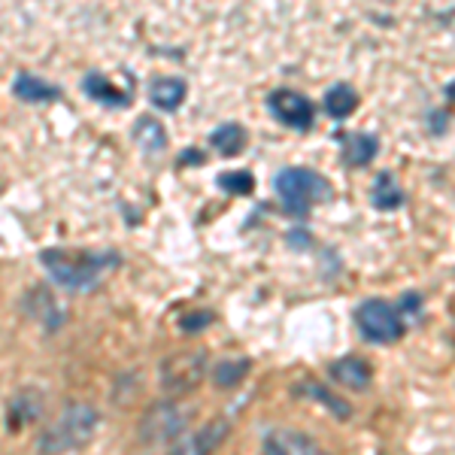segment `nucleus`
Returning a JSON list of instances; mask_svg holds the SVG:
<instances>
[{
	"instance_id": "1",
	"label": "nucleus",
	"mask_w": 455,
	"mask_h": 455,
	"mask_svg": "<svg viewBox=\"0 0 455 455\" xmlns=\"http://www.w3.org/2000/svg\"><path fill=\"white\" fill-rule=\"evenodd\" d=\"M119 261V252H85V249H43L40 252V264L68 291L94 289L100 276Z\"/></svg>"
},
{
	"instance_id": "2",
	"label": "nucleus",
	"mask_w": 455,
	"mask_h": 455,
	"mask_svg": "<svg viewBox=\"0 0 455 455\" xmlns=\"http://www.w3.org/2000/svg\"><path fill=\"white\" fill-rule=\"evenodd\" d=\"M100 413L85 401H73L55 416L46 428L36 435V452L40 455H70L85 450L98 435Z\"/></svg>"
},
{
	"instance_id": "3",
	"label": "nucleus",
	"mask_w": 455,
	"mask_h": 455,
	"mask_svg": "<svg viewBox=\"0 0 455 455\" xmlns=\"http://www.w3.org/2000/svg\"><path fill=\"white\" fill-rule=\"evenodd\" d=\"M280 204L289 216H307L315 204H325L331 197V186L325 176H319L310 167H285L274 182Z\"/></svg>"
},
{
	"instance_id": "4",
	"label": "nucleus",
	"mask_w": 455,
	"mask_h": 455,
	"mask_svg": "<svg viewBox=\"0 0 455 455\" xmlns=\"http://www.w3.org/2000/svg\"><path fill=\"white\" fill-rule=\"evenodd\" d=\"M188 435V413L176 401L152 403L140 419V440L146 446H167L180 443Z\"/></svg>"
},
{
	"instance_id": "5",
	"label": "nucleus",
	"mask_w": 455,
	"mask_h": 455,
	"mask_svg": "<svg viewBox=\"0 0 455 455\" xmlns=\"http://www.w3.org/2000/svg\"><path fill=\"white\" fill-rule=\"evenodd\" d=\"M355 325H358V331H362L364 340L383 343V347L401 340L403 331H407L401 307L388 304V300H383V298H371V300H364V304H358Z\"/></svg>"
},
{
	"instance_id": "6",
	"label": "nucleus",
	"mask_w": 455,
	"mask_h": 455,
	"mask_svg": "<svg viewBox=\"0 0 455 455\" xmlns=\"http://www.w3.org/2000/svg\"><path fill=\"white\" fill-rule=\"evenodd\" d=\"M207 377V355L201 349H186V352H176V355L164 358L158 371L161 388L167 395H186Z\"/></svg>"
},
{
	"instance_id": "7",
	"label": "nucleus",
	"mask_w": 455,
	"mask_h": 455,
	"mask_svg": "<svg viewBox=\"0 0 455 455\" xmlns=\"http://www.w3.org/2000/svg\"><path fill=\"white\" fill-rule=\"evenodd\" d=\"M267 109L276 122L291 131L313 128V104L307 100V94L295 92V88H276V92H270Z\"/></svg>"
},
{
	"instance_id": "8",
	"label": "nucleus",
	"mask_w": 455,
	"mask_h": 455,
	"mask_svg": "<svg viewBox=\"0 0 455 455\" xmlns=\"http://www.w3.org/2000/svg\"><path fill=\"white\" fill-rule=\"evenodd\" d=\"M228 435H231V422L219 416V419H210L207 425H201V428L188 431L180 443H173L171 450H167V455H212L225 443Z\"/></svg>"
},
{
	"instance_id": "9",
	"label": "nucleus",
	"mask_w": 455,
	"mask_h": 455,
	"mask_svg": "<svg viewBox=\"0 0 455 455\" xmlns=\"http://www.w3.org/2000/svg\"><path fill=\"white\" fill-rule=\"evenodd\" d=\"M261 452L264 455H325L310 435H304V431H298V428H285V425L270 428L267 435H264Z\"/></svg>"
},
{
	"instance_id": "10",
	"label": "nucleus",
	"mask_w": 455,
	"mask_h": 455,
	"mask_svg": "<svg viewBox=\"0 0 455 455\" xmlns=\"http://www.w3.org/2000/svg\"><path fill=\"white\" fill-rule=\"evenodd\" d=\"M12 94L19 100H25V104H52V100H61V88L34 76V73H19L12 79Z\"/></svg>"
},
{
	"instance_id": "11",
	"label": "nucleus",
	"mask_w": 455,
	"mask_h": 455,
	"mask_svg": "<svg viewBox=\"0 0 455 455\" xmlns=\"http://www.w3.org/2000/svg\"><path fill=\"white\" fill-rule=\"evenodd\" d=\"M43 413V398L36 388H21L16 392V398L10 401V407H6V425H10L12 431L25 428V425H31L40 419Z\"/></svg>"
},
{
	"instance_id": "12",
	"label": "nucleus",
	"mask_w": 455,
	"mask_h": 455,
	"mask_svg": "<svg viewBox=\"0 0 455 455\" xmlns=\"http://www.w3.org/2000/svg\"><path fill=\"white\" fill-rule=\"evenodd\" d=\"M83 92H85L92 100H98V104H104V107L124 109V107L131 104V92H122V88H116V83H109V76H104V73H98V70L85 73V79H83Z\"/></svg>"
},
{
	"instance_id": "13",
	"label": "nucleus",
	"mask_w": 455,
	"mask_h": 455,
	"mask_svg": "<svg viewBox=\"0 0 455 455\" xmlns=\"http://www.w3.org/2000/svg\"><path fill=\"white\" fill-rule=\"evenodd\" d=\"M131 137H134V143L140 146L146 156H161V152L167 149V131L164 124L158 119H152V116H140V119L134 122V131H131Z\"/></svg>"
},
{
	"instance_id": "14",
	"label": "nucleus",
	"mask_w": 455,
	"mask_h": 455,
	"mask_svg": "<svg viewBox=\"0 0 455 455\" xmlns=\"http://www.w3.org/2000/svg\"><path fill=\"white\" fill-rule=\"evenodd\" d=\"M331 377L347 388H368L373 371L364 358L347 355V358H337V362L331 364Z\"/></svg>"
},
{
	"instance_id": "15",
	"label": "nucleus",
	"mask_w": 455,
	"mask_h": 455,
	"mask_svg": "<svg viewBox=\"0 0 455 455\" xmlns=\"http://www.w3.org/2000/svg\"><path fill=\"white\" fill-rule=\"evenodd\" d=\"M186 94H188V85H186V79H180V76H161L149 85V100L158 109H164V113H173V109L186 100Z\"/></svg>"
},
{
	"instance_id": "16",
	"label": "nucleus",
	"mask_w": 455,
	"mask_h": 455,
	"mask_svg": "<svg viewBox=\"0 0 455 455\" xmlns=\"http://www.w3.org/2000/svg\"><path fill=\"white\" fill-rule=\"evenodd\" d=\"M28 310H31V315L36 322H43V325L49 328V331H55V328L64 325V310L55 304L52 295H49L46 289H34L31 295H28Z\"/></svg>"
},
{
	"instance_id": "17",
	"label": "nucleus",
	"mask_w": 455,
	"mask_h": 455,
	"mask_svg": "<svg viewBox=\"0 0 455 455\" xmlns=\"http://www.w3.org/2000/svg\"><path fill=\"white\" fill-rule=\"evenodd\" d=\"M371 204L377 210H398L403 204V188L395 182L392 171H379L371 188Z\"/></svg>"
},
{
	"instance_id": "18",
	"label": "nucleus",
	"mask_w": 455,
	"mask_h": 455,
	"mask_svg": "<svg viewBox=\"0 0 455 455\" xmlns=\"http://www.w3.org/2000/svg\"><path fill=\"white\" fill-rule=\"evenodd\" d=\"M210 146L219 152V156H240L246 146V128L237 122L219 124V128L210 134Z\"/></svg>"
},
{
	"instance_id": "19",
	"label": "nucleus",
	"mask_w": 455,
	"mask_h": 455,
	"mask_svg": "<svg viewBox=\"0 0 455 455\" xmlns=\"http://www.w3.org/2000/svg\"><path fill=\"white\" fill-rule=\"evenodd\" d=\"M377 152H379V140L373 134H352L347 137V143H343V161L352 167L371 164Z\"/></svg>"
},
{
	"instance_id": "20",
	"label": "nucleus",
	"mask_w": 455,
	"mask_h": 455,
	"mask_svg": "<svg viewBox=\"0 0 455 455\" xmlns=\"http://www.w3.org/2000/svg\"><path fill=\"white\" fill-rule=\"evenodd\" d=\"M358 107V94L352 92L349 85H331L325 92V113L331 116V119H347V116L355 113Z\"/></svg>"
},
{
	"instance_id": "21",
	"label": "nucleus",
	"mask_w": 455,
	"mask_h": 455,
	"mask_svg": "<svg viewBox=\"0 0 455 455\" xmlns=\"http://www.w3.org/2000/svg\"><path fill=\"white\" fill-rule=\"evenodd\" d=\"M300 395H307V398H315L322 403V407H328L331 413L337 416V419H349V407L343 403L340 398H334V395H328L325 388H322L319 383H313V379H304V383L298 386Z\"/></svg>"
},
{
	"instance_id": "22",
	"label": "nucleus",
	"mask_w": 455,
	"mask_h": 455,
	"mask_svg": "<svg viewBox=\"0 0 455 455\" xmlns=\"http://www.w3.org/2000/svg\"><path fill=\"white\" fill-rule=\"evenodd\" d=\"M249 368H252V362L249 358H234V362H222L219 368H212V379H216V386H237L240 379L246 377Z\"/></svg>"
},
{
	"instance_id": "23",
	"label": "nucleus",
	"mask_w": 455,
	"mask_h": 455,
	"mask_svg": "<svg viewBox=\"0 0 455 455\" xmlns=\"http://www.w3.org/2000/svg\"><path fill=\"white\" fill-rule=\"evenodd\" d=\"M219 186L231 195H249L252 192V176L246 171H234V173H222L219 176Z\"/></svg>"
},
{
	"instance_id": "24",
	"label": "nucleus",
	"mask_w": 455,
	"mask_h": 455,
	"mask_svg": "<svg viewBox=\"0 0 455 455\" xmlns=\"http://www.w3.org/2000/svg\"><path fill=\"white\" fill-rule=\"evenodd\" d=\"M210 322H212L210 313H197V315H188V319H182L180 325H182V331H197V328H207Z\"/></svg>"
},
{
	"instance_id": "25",
	"label": "nucleus",
	"mask_w": 455,
	"mask_h": 455,
	"mask_svg": "<svg viewBox=\"0 0 455 455\" xmlns=\"http://www.w3.org/2000/svg\"><path fill=\"white\" fill-rule=\"evenodd\" d=\"M443 94H446V98H450V100H455V83L446 85V88H443Z\"/></svg>"
}]
</instances>
